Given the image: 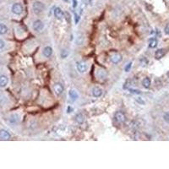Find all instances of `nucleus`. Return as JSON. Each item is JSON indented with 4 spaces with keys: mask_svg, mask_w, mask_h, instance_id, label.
Segmentation results:
<instances>
[{
    "mask_svg": "<svg viewBox=\"0 0 169 169\" xmlns=\"http://www.w3.org/2000/svg\"><path fill=\"white\" fill-rule=\"evenodd\" d=\"M142 84L143 86L145 89H149L151 87V79L148 77L144 78V79L142 80Z\"/></svg>",
    "mask_w": 169,
    "mask_h": 169,
    "instance_id": "nucleus-16",
    "label": "nucleus"
},
{
    "mask_svg": "<svg viewBox=\"0 0 169 169\" xmlns=\"http://www.w3.org/2000/svg\"><path fill=\"white\" fill-rule=\"evenodd\" d=\"M8 82H9V79H8V77L6 75H1L0 76V87L1 88H4L8 84Z\"/></svg>",
    "mask_w": 169,
    "mask_h": 169,
    "instance_id": "nucleus-12",
    "label": "nucleus"
},
{
    "mask_svg": "<svg viewBox=\"0 0 169 169\" xmlns=\"http://www.w3.org/2000/svg\"><path fill=\"white\" fill-rule=\"evenodd\" d=\"M73 6H74V8H75L77 6V1L76 0H73Z\"/></svg>",
    "mask_w": 169,
    "mask_h": 169,
    "instance_id": "nucleus-31",
    "label": "nucleus"
},
{
    "mask_svg": "<svg viewBox=\"0 0 169 169\" xmlns=\"http://www.w3.org/2000/svg\"><path fill=\"white\" fill-rule=\"evenodd\" d=\"M42 53L44 55L46 58H50L53 54V48L49 46H47L43 48V51H42Z\"/></svg>",
    "mask_w": 169,
    "mask_h": 169,
    "instance_id": "nucleus-9",
    "label": "nucleus"
},
{
    "mask_svg": "<svg viewBox=\"0 0 169 169\" xmlns=\"http://www.w3.org/2000/svg\"><path fill=\"white\" fill-rule=\"evenodd\" d=\"M54 15H55V17H56L57 19H63V10L61 9V8L58 7V8H56V9H54Z\"/></svg>",
    "mask_w": 169,
    "mask_h": 169,
    "instance_id": "nucleus-13",
    "label": "nucleus"
},
{
    "mask_svg": "<svg viewBox=\"0 0 169 169\" xmlns=\"http://www.w3.org/2000/svg\"><path fill=\"white\" fill-rule=\"evenodd\" d=\"M64 2H69V0H63Z\"/></svg>",
    "mask_w": 169,
    "mask_h": 169,
    "instance_id": "nucleus-32",
    "label": "nucleus"
},
{
    "mask_svg": "<svg viewBox=\"0 0 169 169\" xmlns=\"http://www.w3.org/2000/svg\"><path fill=\"white\" fill-rule=\"evenodd\" d=\"M76 69H77L79 73L84 74V73L86 72L87 69H88V64H87L85 62H83V61L78 62V63H76Z\"/></svg>",
    "mask_w": 169,
    "mask_h": 169,
    "instance_id": "nucleus-4",
    "label": "nucleus"
},
{
    "mask_svg": "<svg viewBox=\"0 0 169 169\" xmlns=\"http://www.w3.org/2000/svg\"><path fill=\"white\" fill-rule=\"evenodd\" d=\"M68 55H69V53H68L66 50H63V51L61 52V58H65Z\"/></svg>",
    "mask_w": 169,
    "mask_h": 169,
    "instance_id": "nucleus-23",
    "label": "nucleus"
},
{
    "mask_svg": "<svg viewBox=\"0 0 169 169\" xmlns=\"http://www.w3.org/2000/svg\"><path fill=\"white\" fill-rule=\"evenodd\" d=\"M45 10V5L41 1H34L32 4V11L35 14L38 15L41 14L43 11Z\"/></svg>",
    "mask_w": 169,
    "mask_h": 169,
    "instance_id": "nucleus-1",
    "label": "nucleus"
},
{
    "mask_svg": "<svg viewBox=\"0 0 169 169\" xmlns=\"http://www.w3.org/2000/svg\"><path fill=\"white\" fill-rule=\"evenodd\" d=\"M74 19H75V24H77L78 22L79 21V19H80V18H79V15H78L76 13H74Z\"/></svg>",
    "mask_w": 169,
    "mask_h": 169,
    "instance_id": "nucleus-26",
    "label": "nucleus"
},
{
    "mask_svg": "<svg viewBox=\"0 0 169 169\" xmlns=\"http://www.w3.org/2000/svg\"><path fill=\"white\" fill-rule=\"evenodd\" d=\"M130 92L131 93H133V94H136V95H139V94L141 93V91H139V90H135V89H130Z\"/></svg>",
    "mask_w": 169,
    "mask_h": 169,
    "instance_id": "nucleus-24",
    "label": "nucleus"
},
{
    "mask_svg": "<svg viewBox=\"0 0 169 169\" xmlns=\"http://www.w3.org/2000/svg\"><path fill=\"white\" fill-rule=\"evenodd\" d=\"M75 121L77 122L78 123H79V124H81V123H83L84 122V114H82V113H78V114H76L75 116Z\"/></svg>",
    "mask_w": 169,
    "mask_h": 169,
    "instance_id": "nucleus-17",
    "label": "nucleus"
},
{
    "mask_svg": "<svg viewBox=\"0 0 169 169\" xmlns=\"http://www.w3.org/2000/svg\"><path fill=\"white\" fill-rule=\"evenodd\" d=\"M53 90H54V92L57 96H61L63 92V84H60V83H56L53 85Z\"/></svg>",
    "mask_w": 169,
    "mask_h": 169,
    "instance_id": "nucleus-6",
    "label": "nucleus"
},
{
    "mask_svg": "<svg viewBox=\"0 0 169 169\" xmlns=\"http://www.w3.org/2000/svg\"><path fill=\"white\" fill-rule=\"evenodd\" d=\"M69 97H70V99L73 101V102H74V101H76L78 98H79V95H78L77 91H76L75 90H70L69 91Z\"/></svg>",
    "mask_w": 169,
    "mask_h": 169,
    "instance_id": "nucleus-14",
    "label": "nucleus"
},
{
    "mask_svg": "<svg viewBox=\"0 0 169 169\" xmlns=\"http://www.w3.org/2000/svg\"><path fill=\"white\" fill-rule=\"evenodd\" d=\"M11 138V134L5 129H0V139L2 140H9Z\"/></svg>",
    "mask_w": 169,
    "mask_h": 169,
    "instance_id": "nucleus-7",
    "label": "nucleus"
},
{
    "mask_svg": "<svg viewBox=\"0 0 169 169\" xmlns=\"http://www.w3.org/2000/svg\"><path fill=\"white\" fill-rule=\"evenodd\" d=\"M158 44V42L156 38H151L149 40V47L151 48H155Z\"/></svg>",
    "mask_w": 169,
    "mask_h": 169,
    "instance_id": "nucleus-18",
    "label": "nucleus"
},
{
    "mask_svg": "<svg viewBox=\"0 0 169 169\" xmlns=\"http://www.w3.org/2000/svg\"><path fill=\"white\" fill-rule=\"evenodd\" d=\"M131 67H132V63H131V62H129V63H128V64H127V65L125 66V68H124L125 72H129V70H130Z\"/></svg>",
    "mask_w": 169,
    "mask_h": 169,
    "instance_id": "nucleus-22",
    "label": "nucleus"
},
{
    "mask_svg": "<svg viewBox=\"0 0 169 169\" xmlns=\"http://www.w3.org/2000/svg\"><path fill=\"white\" fill-rule=\"evenodd\" d=\"M164 32H165V34H167V35H169V24H167V25H166L165 29H164Z\"/></svg>",
    "mask_w": 169,
    "mask_h": 169,
    "instance_id": "nucleus-27",
    "label": "nucleus"
},
{
    "mask_svg": "<svg viewBox=\"0 0 169 169\" xmlns=\"http://www.w3.org/2000/svg\"><path fill=\"white\" fill-rule=\"evenodd\" d=\"M5 46V42L2 40V39H0V49H3Z\"/></svg>",
    "mask_w": 169,
    "mask_h": 169,
    "instance_id": "nucleus-28",
    "label": "nucleus"
},
{
    "mask_svg": "<svg viewBox=\"0 0 169 169\" xmlns=\"http://www.w3.org/2000/svg\"><path fill=\"white\" fill-rule=\"evenodd\" d=\"M122 59H123V57H122L121 54H118V53H115L111 57V61L115 64L120 63L122 61Z\"/></svg>",
    "mask_w": 169,
    "mask_h": 169,
    "instance_id": "nucleus-8",
    "label": "nucleus"
},
{
    "mask_svg": "<svg viewBox=\"0 0 169 169\" xmlns=\"http://www.w3.org/2000/svg\"><path fill=\"white\" fill-rule=\"evenodd\" d=\"M165 54H166V50L165 49H163V48L158 49L157 51H156V53H155L156 59H161V58H162Z\"/></svg>",
    "mask_w": 169,
    "mask_h": 169,
    "instance_id": "nucleus-11",
    "label": "nucleus"
},
{
    "mask_svg": "<svg viewBox=\"0 0 169 169\" xmlns=\"http://www.w3.org/2000/svg\"><path fill=\"white\" fill-rule=\"evenodd\" d=\"M85 7H86V4H84V3H81V4H80V6H79V9H80V13H82L83 11H84V9H85Z\"/></svg>",
    "mask_w": 169,
    "mask_h": 169,
    "instance_id": "nucleus-25",
    "label": "nucleus"
},
{
    "mask_svg": "<svg viewBox=\"0 0 169 169\" xmlns=\"http://www.w3.org/2000/svg\"><path fill=\"white\" fill-rule=\"evenodd\" d=\"M63 16H64V18H65V20L67 21L68 23H70L71 22V15L69 14V13L68 12H65L63 13Z\"/></svg>",
    "mask_w": 169,
    "mask_h": 169,
    "instance_id": "nucleus-20",
    "label": "nucleus"
},
{
    "mask_svg": "<svg viewBox=\"0 0 169 169\" xmlns=\"http://www.w3.org/2000/svg\"><path fill=\"white\" fill-rule=\"evenodd\" d=\"M136 101H137L139 103H140V104H142V105H145V102L142 100L141 98H136Z\"/></svg>",
    "mask_w": 169,
    "mask_h": 169,
    "instance_id": "nucleus-30",
    "label": "nucleus"
},
{
    "mask_svg": "<svg viewBox=\"0 0 169 169\" xmlns=\"http://www.w3.org/2000/svg\"><path fill=\"white\" fill-rule=\"evenodd\" d=\"M163 119L167 123H169V112H167V113L163 115Z\"/></svg>",
    "mask_w": 169,
    "mask_h": 169,
    "instance_id": "nucleus-21",
    "label": "nucleus"
},
{
    "mask_svg": "<svg viewBox=\"0 0 169 169\" xmlns=\"http://www.w3.org/2000/svg\"><path fill=\"white\" fill-rule=\"evenodd\" d=\"M23 6L22 4H19V3H15L12 5V8H11V11L15 15H20L22 13H23Z\"/></svg>",
    "mask_w": 169,
    "mask_h": 169,
    "instance_id": "nucleus-2",
    "label": "nucleus"
},
{
    "mask_svg": "<svg viewBox=\"0 0 169 169\" xmlns=\"http://www.w3.org/2000/svg\"><path fill=\"white\" fill-rule=\"evenodd\" d=\"M8 32V27L4 24H0V35H5Z\"/></svg>",
    "mask_w": 169,
    "mask_h": 169,
    "instance_id": "nucleus-19",
    "label": "nucleus"
},
{
    "mask_svg": "<svg viewBox=\"0 0 169 169\" xmlns=\"http://www.w3.org/2000/svg\"><path fill=\"white\" fill-rule=\"evenodd\" d=\"M114 118L116 119V121L119 123H124L125 120H126V116L125 114L121 111H118L115 113L114 114Z\"/></svg>",
    "mask_w": 169,
    "mask_h": 169,
    "instance_id": "nucleus-5",
    "label": "nucleus"
},
{
    "mask_svg": "<svg viewBox=\"0 0 169 169\" xmlns=\"http://www.w3.org/2000/svg\"><path fill=\"white\" fill-rule=\"evenodd\" d=\"M9 120L10 123H12V124H16V123H18L19 121V116L18 114H13L10 116Z\"/></svg>",
    "mask_w": 169,
    "mask_h": 169,
    "instance_id": "nucleus-15",
    "label": "nucleus"
},
{
    "mask_svg": "<svg viewBox=\"0 0 169 169\" xmlns=\"http://www.w3.org/2000/svg\"><path fill=\"white\" fill-rule=\"evenodd\" d=\"M102 93H103V91L100 87H94L93 90H92V95H93L94 97H102Z\"/></svg>",
    "mask_w": 169,
    "mask_h": 169,
    "instance_id": "nucleus-10",
    "label": "nucleus"
},
{
    "mask_svg": "<svg viewBox=\"0 0 169 169\" xmlns=\"http://www.w3.org/2000/svg\"><path fill=\"white\" fill-rule=\"evenodd\" d=\"M32 29L36 32H41L44 29V23L41 19H36L32 24Z\"/></svg>",
    "mask_w": 169,
    "mask_h": 169,
    "instance_id": "nucleus-3",
    "label": "nucleus"
},
{
    "mask_svg": "<svg viewBox=\"0 0 169 169\" xmlns=\"http://www.w3.org/2000/svg\"><path fill=\"white\" fill-rule=\"evenodd\" d=\"M129 80H127L126 82H125L124 85H123V89H128V88H129Z\"/></svg>",
    "mask_w": 169,
    "mask_h": 169,
    "instance_id": "nucleus-29",
    "label": "nucleus"
}]
</instances>
